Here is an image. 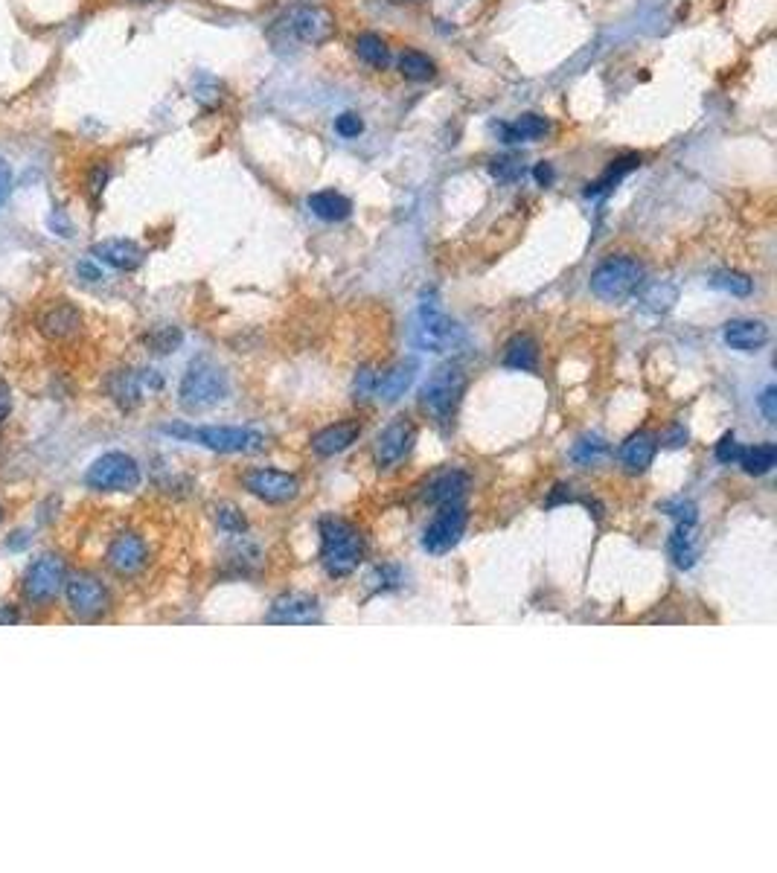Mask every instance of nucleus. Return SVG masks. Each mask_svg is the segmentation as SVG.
I'll return each instance as SVG.
<instances>
[{
  "instance_id": "nucleus-1",
  "label": "nucleus",
  "mask_w": 777,
  "mask_h": 873,
  "mask_svg": "<svg viewBox=\"0 0 777 873\" xmlns=\"http://www.w3.org/2000/svg\"><path fill=\"white\" fill-rule=\"evenodd\" d=\"M163 434L193 440L198 446L219 454H251L265 449V434L242 425H187V422H172L163 425Z\"/></svg>"
},
{
  "instance_id": "nucleus-2",
  "label": "nucleus",
  "mask_w": 777,
  "mask_h": 873,
  "mask_svg": "<svg viewBox=\"0 0 777 873\" xmlns=\"http://www.w3.org/2000/svg\"><path fill=\"white\" fill-rule=\"evenodd\" d=\"M364 559V536L344 518L321 521V562L329 577H350Z\"/></svg>"
},
{
  "instance_id": "nucleus-3",
  "label": "nucleus",
  "mask_w": 777,
  "mask_h": 873,
  "mask_svg": "<svg viewBox=\"0 0 777 873\" xmlns=\"http://www.w3.org/2000/svg\"><path fill=\"white\" fill-rule=\"evenodd\" d=\"M227 393H230V385H227L225 370L219 364H213L210 358H195L181 379L178 402L184 411L198 414V411H207V408H216L219 402H225Z\"/></svg>"
},
{
  "instance_id": "nucleus-4",
  "label": "nucleus",
  "mask_w": 777,
  "mask_h": 873,
  "mask_svg": "<svg viewBox=\"0 0 777 873\" xmlns=\"http://www.w3.org/2000/svg\"><path fill=\"white\" fill-rule=\"evenodd\" d=\"M644 265L635 257H609L591 271V294L603 303H623L644 286Z\"/></svg>"
},
{
  "instance_id": "nucleus-5",
  "label": "nucleus",
  "mask_w": 777,
  "mask_h": 873,
  "mask_svg": "<svg viewBox=\"0 0 777 873\" xmlns=\"http://www.w3.org/2000/svg\"><path fill=\"white\" fill-rule=\"evenodd\" d=\"M466 341L463 326L443 315L437 303H422L414 324H411V344L422 353H452Z\"/></svg>"
},
{
  "instance_id": "nucleus-6",
  "label": "nucleus",
  "mask_w": 777,
  "mask_h": 873,
  "mask_svg": "<svg viewBox=\"0 0 777 873\" xmlns=\"http://www.w3.org/2000/svg\"><path fill=\"white\" fill-rule=\"evenodd\" d=\"M463 390H466V373L457 364H443L422 385V408L440 425H449L460 405Z\"/></svg>"
},
{
  "instance_id": "nucleus-7",
  "label": "nucleus",
  "mask_w": 777,
  "mask_h": 873,
  "mask_svg": "<svg viewBox=\"0 0 777 873\" xmlns=\"http://www.w3.org/2000/svg\"><path fill=\"white\" fill-rule=\"evenodd\" d=\"M85 484L99 492H131L140 486V466L131 454L108 452L91 463Z\"/></svg>"
},
{
  "instance_id": "nucleus-8",
  "label": "nucleus",
  "mask_w": 777,
  "mask_h": 873,
  "mask_svg": "<svg viewBox=\"0 0 777 873\" xmlns=\"http://www.w3.org/2000/svg\"><path fill=\"white\" fill-rule=\"evenodd\" d=\"M67 582V565L62 556H56V553H44V556H38L33 565L27 568V574H24V597L30 600V603H35V606H41V603H50L62 588H65Z\"/></svg>"
},
{
  "instance_id": "nucleus-9",
  "label": "nucleus",
  "mask_w": 777,
  "mask_h": 873,
  "mask_svg": "<svg viewBox=\"0 0 777 873\" xmlns=\"http://www.w3.org/2000/svg\"><path fill=\"white\" fill-rule=\"evenodd\" d=\"M67 588V603L70 612L79 615L82 620H94V617L105 615L111 606V591L108 585L94 577V574H73L65 582Z\"/></svg>"
},
{
  "instance_id": "nucleus-10",
  "label": "nucleus",
  "mask_w": 777,
  "mask_h": 873,
  "mask_svg": "<svg viewBox=\"0 0 777 873\" xmlns=\"http://www.w3.org/2000/svg\"><path fill=\"white\" fill-rule=\"evenodd\" d=\"M466 521H469V513H466V507L460 501L457 504H443L440 513L434 516V521L422 533V548L428 553H449L460 542V536L466 530Z\"/></svg>"
},
{
  "instance_id": "nucleus-11",
  "label": "nucleus",
  "mask_w": 777,
  "mask_h": 873,
  "mask_svg": "<svg viewBox=\"0 0 777 873\" xmlns=\"http://www.w3.org/2000/svg\"><path fill=\"white\" fill-rule=\"evenodd\" d=\"M283 27L303 44H324L335 35V18L326 12L324 6L300 3V6L289 9Z\"/></svg>"
},
{
  "instance_id": "nucleus-12",
  "label": "nucleus",
  "mask_w": 777,
  "mask_h": 873,
  "mask_svg": "<svg viewBox=\"0 0 777 873\" xmlns=\"http://www.w3.org/2000/svg\"><path fill=\"white\" fill-rule=\"evenodd\" d=\"M245 489L265 504H286L300 492V481L280 469H254L245 475Z\"/></svg>"
},
{
  "instance_id": "nucleus-13",
  "label": "nucleus",
  "mask_w": 777,
  "mask_h": 873,
  "mask_svg": "<svg viewBox=\"0 0 777 873\" xmlns=\"http://www.w3.org/2000/svg\"><path fill=\"white\" fill-rule=\"evenodd\" d=\"M268 623H280V626H312L321 620V606L312 594H300V591H292V594H283L271 603L268 615H265Z\"/></svg>"
},
{
  "instance_id": "nucleus-14",
  "label": "nucleus",
  "mask_w": 777,
  "mask_h": 873,
  "mask_svg": "<svg viewBox=\"0 0 777 873\" xmlns=\"http://www.w3.org/2000/svg\"><path fill=\"white\" fill-rule=\"evenodd\" d=\"M149 559V550H146V542L137 536V533H120L111 545H108V553H105V562L114 574L120 577H131L137 574Z\"/></svg>"
},
{
  "instance_id": "nucleus-15",
  "label": "nucleus",
  "mask_w": 777,
  "mask_h": 873,
  "mask_svg": "<svg viewBox=\"0 0 777 873\" xmlns=\"http://www.w3.org/2000/svg\"><path fill=\"white\" fill-rule=\"evenodd\" d=\"M411 446H414V425H411V420L399 417V420L388 422L376 437V463L379 466H393V463H399L405 454L411 452Z\"/></svg>"
},
{
  "instance_id": "nucleus-16",
  "label": "nucleus",
  "mask_w": 777,
  "mask_h": 873,
  "mask_svg": "<svg viewBox=\"0 0 777 873\" xmlns=\"http://www.w3.org/2000/svg\"><path fill=\"white\" fill-rule=\"evenodd\" d=\"M772 332L763 321L754 318H734L722 326V341L737 353H760L769 344Z\"/></svg>"
},
{
  "instance_id": "nucleus-17",
  "label": "nucleus",
  "mask_w": 777,
  "mask_h": 873,
  "mask_svg": "<svg viewBox=\"0 0 777 873\" xmlns=\"http://www.w3.org/2000/svg\"><path fill=\"white\" fill-rule=\"evenodd\" d=\"M91 254L102 259L105 265L117 268V271H134L146 259V251L137 242H131V239H105V242H97L91 248Z\"/></svg>"
},
{
  "instance_id": "nucleus-18",
  "label": "nucleus",
  "mask_w": 777,
  "mask_h": 873,
  "mask_svg": "<svg viewBox=\"0 0 777 873\" xmlns=\"http://www.w3.org/2000/svg\"><path fill=\"white\" fill-rule=\"evenodd\" d=\"M466 489H469V475L460 472V469H446V472H440V475H434L428 481V486H425V501L428 504H437V507L457 504V501H463Z\"/></svg>"
},
{
  "instance_id": "nucleus-19",
  "label": "nucleus",
  "mask_w": 777,
  "mask_h": 873,
  "mask_svg": "<svg viewBox=\"0 0 777 873\" xmlns=\"http://www.w3.org/2000/svg\"><path fill=\"white\" fill-rule=\"evenodd\" d=\"M358 437H361L358 422H335L312 437V452L321 454V457H332V454L347 452Z\"/></svg>"
},
{
  "instance_id": "nucleus-20",
  "label": "nucleus",
  "mask_w": 777,
  "mask_h": 873,
  "mask_svg": "<svg viewBox=\"0 0 777 873\" xmlns=\"http://www.w3.org/2000/svg\"><path fill=\"white\" fill-rule=\"evenodd\" d=\"M417 379V364L414 361H399L390 370H385L382 376H376V390L373 396H379L382 402H396L405 396V390L414 385Z\"/></svg>"
},
{
  "instance_id": "nucleus-21",
  "label": "nucleus",
  "mask_w": 777,
  "mask_h": 873,
  "mask_svg": "<svg viewBox=\"0 0 777 873\" xmlns=\"http://www.w3.org/2000/svg\"><path fill=\"white\" fill-rule=\"evenodd\" d=\"M655 452H658V440L655 434L649 431H638L632 434L623 446H620V463L629 469V472H647L655 460Z\"/></svg>"
},
{
  "instance_id": "nucleus-22",
  "label": "nucleus",
  "mask_w": 777,
  "mask_h": 873,
  "mask_svg": "<svg viewBox=\"0 0 777 873\" xmlns=\"http://www.w3.org/2000/svg\"><path fill=\"white\" fill-rule=\"evenodd\" d=\"M38 326L47 338H70L82 326V315L70 303H56L38 318Z\"/></svg>"
},
{
  "instance_id": "nucleus-23",
  "label": "nucleus",
  "mask_w": 777,
  "mask_h": 873,
  "mask_svg": "<svg viewBox=\"0 0 777 873\" xmlns=\"http://www.w3.org/2000/svg\"><path fill=\"white\" fill-rule=\"evenodd\" d=\"M309 210L324 219V222H344L353 213V201L347 195L335 193V190H321V193L309 195Z\"/></svg>"
},
{
  "instance_id": "nucleus-24",
  "label": "nucleus",
  "mask_w": 777,
  "mask_h": 873,
  "mask_svg": "<svg viewBox=\"0 0 777 873\" xmlns=\"http://www.w3.org/2000/svg\"><path fill=\"white\" fill-rule=\"evenodd\" d=\"M504 367L510 370H521V373H533L539 367V344L530 335H516L510 338V344L504 347Z\"/></svg>"
},
{
  "instance_id": "nucleus-25",
  "label": "nucleus",
  "mask_w": 777,
  "mask_h": 873,
  "mask_svg": "<svg viewBox=\"0 0 777 873\" xmlns=\"http://www.w3.org/2000/svg\"><path fill=\"white\" fill-rule=\"evenodd\" d=\"M504 143H521V140H539L551 131V123L539 114H521L510 126H498Z\"/></svg>"
},
{
  "instance_id": "nucleus-26",
  "label": "nucleus",
  "mask_w": 777,
  "mask_h": 873,
  "mask_svg": "<svg viewBox=\"0 0 777 873\" xmlns=\"http://www.w3.org/2000/svg\"><path fill=\"white\" fill-rule=\"evenodd\" d=\"M641 166V155H623V158H617V161L609 163V169L594 181V184H588L585 187V195L591 198V195H603L609 193L615 184H620L629 172H635Z\"/></svg>"
},
{
  "instance_id": "nucleus-27",
  "label": "nucleus",
  "mask_w": 777,
  "mask_h": 873,
  "mask_svg": "<svg viewBox=\"0 0 777 873\" xmlns=\"http://www.w3.org/2000/svg\"><path fill=\"white\" fill-rule=\"evenodd\" d=\"M108 393L117 405L123 408H134L140 399H143V382H140V373L134 370H123V373H114L111 382H108Z\"/></svg>"
},
{
  "instance_id": "nucleus-28",
  "label": "nucleus",
  "mask_w": 777,
  "mask_h": 873,
  "mask_svg": "<svg viewBox=\"0 0 777 873\" xmlns=\"http://www.w3.org/2000/svg\"><path fill=\"white\" fill-rule=\"evenodd\" d=\"M670 556L679 568H693L696 559H699V545H696V536H693V527L687 524H676L673 536H670Z\"/></svg>"
},
{
  "instance_id": "nucleus-29",
  "label": "nucleus",
  "mask_w": 777,
  "mask_h": 873,
  "mask_svg": "<svg viewBox=\"0 0 777 873\" xmlns=\"http://www.w3.org/2000/svg\"><path fill=\"white\" fill-rule=\"evenodd\" d=\"M775 463H777L775 443H760V446L745 449V452L740 454V466H743V472L745 475H754V478L769 475V472L775 469Z\"/></svg>"
},
{
  "instance_id": "nucleus-30",
  "label": "nucleus",
  "mask_w": 777,
  "mask_h": 873,
  "mask_svg": "<svg viewBox=\"0 0 777 873\" xmlns=\"http://www.w3.org/2000/svg\"><path fill=\"white\" fill-rule=\"evenodd\" d=\"M606 454H609V443H606L603 437H597V434H585V437H580V440L574 443L571 460H574L580 469H591V466H597Z\"/></svg>"
},
{
  "instance_id": "nucleus-31",
  "label": "nucleus",
  "mask_w": 777,
  "mask_h": 873,
  "mask_svg": "<svg viewBox=\"0 0 777 873\" xmlns=\"http://www.w3.org/2000/svg\"><path fill=\"white\" fill-rule=\"evenodd\" d=\"M356 53L361 62H367L370 67L382 70L390 62V50L385 44V38H379L376 33H364L356 38Z\"/></svg>"
},
{
  "instance_id": "nucleus-32",
  "label": "nucleus",
  "mask_w": 777,
  "mask_h": 873,
  "mask_svg": "<svg viewBox=\"0 0 777 873\" xmlns=\"http://www.w3.org/2000/svg\"><path fill=\"white\" fill-rule=\"evenodd\" d=\"M399 73L405 79H411V82H428V79L437 76V65L420 50H405L399 56Z\"/></svg>"
},
{
  "instance_id": "nucleus-33",
  "label": "nucleus",
  "mask_w": 777,
  "mask_h": 873,
  "mask_svg": "<svg viewBox=\"0 0 777 873\" xmlns=\"http://www.w3.org/2000/svg\"><path fill=\"white\" fill-rule=\"evenodd\" d=\"M676 297H679V291L673 289V286H667V283H655V286H649L644 294H641V309H647V312H667L673 303H676Z\"/></svg>"
},
{
  "instance_id": "nucleus-34",
  "label": "nucleus",
  "mask_w": 777,
  "mask_h": 873,
  "mask_svg": "<svg viewBox=\"0 0 777 873\" xmlns=\"http://www.w3.org/2000/svg\"><path fill=\"white\" fill-rule=\"evenodd\" d=\"M711 286L719 291H728V294H737V297H745V294H751V289H754V283L745 274H740V271H719V274H713Z\"/></svg>"
},
{
  "instance_id": "nucleus-35",
  "label": "nucleus",
  "mask_w": 777,
  "mask_h": 873,
  "mask_svg": "<svg viewBox=\"0 0 777 873\" xmlns=\"http://www.w3.org/2000/svg\"><path fill=\"white\" fill-rule=\"evenodd\" d=\"M489 172L501 184H513V181H518L524 175V163L516 155H504V158H495V161L489 163Z\"/></svg>"
},
{
  "instance_id": "nucleus-36",
  "label": "nucleus",
  "mask_w": 777,
  "mask_h": 873,
  "mask_svg": "<svg viewBox=\"0 0 777 873\" xmlns=\"http://www.w3.org/2000/svg\"><path fill=\"white\" fill-rule=\"evenodd\" d=\"M193 97L198 99L204 108H213V105L222 99V85H219L213 76L201 73V76H195L193 79Z\"/></svg>"
},
{
  "instance_id": "nucleus-37",
  "label": "nucleus",
  "mask_w": 777,
  "mask_h": 873,
  "mask_svg": "<svg viewBox=\"0 0 777 873\" xmlns=\"http://www.w3.org/2000/svg\"><path fill=\"white\" fill-rule=\"evenodd\" d=\"M146 344L152 347V353H175L181 347V332L175 326H161L146 338Z\"/></svg>"
},
{
  "instance_id": "nucleus-38",
  "label": "nucleus",
  "mask_w": 777,
  "mask_h": 873,
  "mask_svg": "<svg viewBox=\"0 0 777 873\" xmlns=\"http://www.w3.org/2000/svg\"><path fill=\"white\" fill-rule=\"evenodd\" d=\"M661 510H664V513H667L670 518H676V524L696 527V521H699V510H696V504H693V501H687V498H673V501L661 504Z\"/></svg>"
},
{
  "instance_id": "nucleus-39",
  "label": "nucleus",
  "mask_w": 777,
  "mask_h": 873,
  "mask_svg": "<svg viewBox=\"0 0 777 873\" xmlns=\"http://www.w3.org/2000/svg\"><path fill=\"white\" fill-rule=\"evenodd\" d=\"M740 454H743V446L737 443V437L731 431L722 434V440L716 443V460L722 466H731V463H740Z\"/></svg>"
},
{
  "instance_id": "nucleus-40",
  "label": "nucleus",
  "mask_w": 777,
  "mask_h": 873,
  "mask_svg": "<svg viewBox=\"0 0 777 873\" xmlns=\"http://www.w3.org/2000/svg\"><path fill=\"white\" fill-rule=\"evenodd\" d=\"M216 521H219V527H222L225 533H233V536H242L245 527H248V521H245V516H242L236 507H219Z\"/></svg>"
},
{
  "instance_id": "nucleus-41",
  "label": "nucleus",
  "mask_w": 777,
  "mask_h": 873,
  "mask_svg": "<svg viewBox=\"0 0 777 873\" xmlns=\"http://www.w3.org/2000/svg\"><path fill=\"white\" fill-rule=\"evenodd\" d=\"M367 582H373L376 591H390V588H399L402 571H399L396 565H382V568H376V571L370 574V580Z\"/></svg>"
},
{
  "instance_id": "nucleus-42",
  "label": "nucleus",
  "mask_w": 777,
  "mask_h": 873,
  "mask_svg": "<svg viewBox=\"0 0 777 873\" xmlns=\"http://www.w3.org/2000/svg\"><path fill=\"white\" fill-rule=\"evenodd\" d=\"M335 131H338L341 137L353 140V137H358V134L364 131V123H361V117H358V114L347 111V114H341V117L335 120Z\"/></svg>"
},
{
  "instance_id": "nucleus-43",
  "label": "nucleus",
  "mask_w": 777,
  "mask_h": 873,
  "mask_svg": "<svg viewBox=\"0 0 777 873\" xmlns=\"http://www.w3.org/2000/svg\"><path fill=\"white\" fill-rule=\"evenodd\" d=\"M47 227H50L56 236H62V239H70V236H73V222L67 219V213L62 210V207H53V210H50Z\"/></svg>"
},
{
  "instance_id": "nucleus-44",
  "label": "nucleus",
  "mask_w": 777,
  "mask_h": 873,
  "mask_svg": "<svg viewBox=\"0 0 777 873\" xmlns=\"http://www.w3.org/2000/svg\"><path fill=\"white\" fill-rule=\"evenodd\" d=\"M108 178H111V169H108L105 163H97V166L91 169V175H88V193L94 195V198H99L102 190H105V184H108Z\"/></svg>"
},
{
  "instance_id": "nucleus-45",
  "label": "nucleus",
  "mask_w": 777,
  "mask_h": 873,
  "mask_svg": "<svg viewBox=\"0 0 777 873\" xmlns=\"http://www.w3.org/2000/svg\"><path fill=\"white\" fill-rule=\"evenodd\" d=\"M757 405H760V411H763L766 422H777V388L775 385H769V388L760 393Z\"/></svg>"
},
{
  "instance_id": "nucleus-46",
  "label": "nucleus",
  "mask_w": 777,
  "mask_h": 873,
  "mask_svg": "<svg viewBox=\"0 0 777 873\" xmlns=\"http://www.w3.org/2000/svg\"><path fill=\"white\" fill-rule=\"evenodd\" d=\"M373 390H376V373L361 370L356 379V393L358 396H373Z\"/></svg>"
},
{
  "instance_id": "nucleus-47",
  "label": "nucleus",
  "mask_w": 777,
  "mask_h": 873,
  "mask_svg": "<svg viewBox=\"0 0 777 873\" xmlns=\"http://www.w3.org/2000/svg\"><path fill=\"white\" fill-rule=\"evenodd\" d=\"M76 271H79V277H82L85 283H99V280H102V271L94 265V259H82Z\"/></svg>"
},
{
  "instance_id": "nucleus-48",
  "label": "nucleus",
  "mask_w": 777,
  "mask_h": 873,
  "mask_svg": "<svg viewBox=\"0 0 777 873\" xmlns=\"http://www.w3.org/2000/svg\"><path fill=\"white\" fill-rule=\"evenodd\" d=\"M533 178H536L542 187H551L553 178H556V172H553V163H548V161L536 163V169H533Z\"/></svg>"
},
{
  "instance_id": "nucleus-49",
  "label": "nucleus",
  "mask_w": 777,
  "mask_h": 873,
  "mask_svg": "<svg viewBox=\"0 0 777 873\" xmlns=\"http://www.w3.org/2000/svg\"><path fill=\"white\" fill-rule=\"evenodd\" d=\"M9 190H12V172H9L6 161H0V204L9 198Z\"/></svg>"
},
{
  "instance_id": "nucleus-50",
  "label": "nucleus",
  "mask_w": 777,
  "mask_h": 873,
  "mask_svg": "<svg viewBox=\"0 0 777 873\" xmlns=\"http://www.w3.org/2000/svg\"><path fill=\"white\" fill-rule=\"evenodd\" d=\"M21 620V615L12 606H0V626H15Z\"/></svg>"
},
{
  "instance_id": "nucleus-51",
  "label": "nucleus",
  "mask_w": 777,
  "mask_h": 873,
  "mask_svg": "<svg viewBox=\"0 0 777 873\" xmlns=\"http://www.w3.org/2000/svg\"><path fill=\"white\" fill-rule=\"evenodd\" d=\"M9 408H12V402H9V388H6V385L0 382V422L6 420Z\"/></svg>"
},
{
  "instance_id": "nucleus-52",
  "label": "nucleus",
  "mask_w": 777,
  "mask_h": 873,
  "mask_svg": "<svg viewBox=\"0 0 777 873\" xmlns=\"http://www.w3.org/2000/svg\"><path fill=\"white\" fill-rule=\"evenodd\" d=\"M684 440H687V431H681V428H676L670 437H667V446H684Z\"/></svg>"
},
{
  "instance_id": "nucleus-53",
  "label": "nucleus",
  "mask_w": 777,
  "mask_h": 873,
  "mask_svg": "<svg viewBox=\"0 0 777 873\" xmlns=\"http://www.w3.org/2000/svg\"><path fill=\"white\" fill-rule=\"evenodd\" d=\"M0 518H3V510H0Z\"/></svg>"
}]
</instances>
